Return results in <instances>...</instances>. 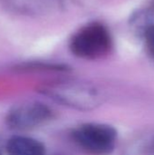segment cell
<instances>
[{"label": "cell", "instance_id": "4", "mask_svg": "<svg viewBox=\"0 0 154 155\" xmlns=\"http://www.w3.org/2000/svg\"><path fill=\"white\" fill-rule=\"evenodd\" d=\"M53 116V111L46 104L30 101L12 107L5 116V124L11 130L27 131L45 124Z\"/></svg>", "mask_w": 154, "mask_h": 155}, {"label": "cell", "instance_id": "3", "mask_svg": "<svg viewBox=\"0 0 154 155\" xmlns=\"http://www.w3.org/2000/svg\"><path fill=\"white\" fill-rule=\"evenodd\" d=\"M73 139L86 153L93 155L110 154L117 142L116 130L108 124L87 123L73 131Z\"/></svg>", "mask_w": 154, "mask_h": 155}, {"label": "cell", "instance_id": "5", "mask_svg": "<svg viewBox=\"0 0 154 155\" xmlns=\"http://www.w3.org/2000/svg\"><path fill=\"white\" fill-rule=\"evenodd\" d=\"M5 151L7 155H45V147L40 141L23 135L11 137Z\"/></svg>", "mask_w": 154, "mask_h": 155}, {"label": "cell", "instance_id": "1", "mask_svg": "<svg viewBox=\"0 0 154 155\" xmlns=\"http://www.w3.org/2000/svg\"><path fill=\"white\" fill-rule=\"evenodd\" d=\"M38 92L58 104L79 111L93 110L103 102V95L97 87L75 79L44 83L38 87Z\"/></svg>", "mask_w": 154, "mask_h": 155}, {"label": "cell", "instance_id": "6", "mask_svg": "<svg viewBox=\"0 0 154 155\" xmlns=\"http://www.w3.org/2000/svg\"><path fill=\"white\" fill-rule=\"evenodd\" d=\"M20 71H56V72H65L69 68L62 64H27L18 67Z\"/></svg>", "mask_w": 154, "mask_h": 155}, {"label": "cell", "instance_id": "7", "mask_svg": "<svg viewBox=\"0 0 154 155\" xmlns=\"http://www.w3.org/2000/svg\"><path fill=\"white\" fill-rule=\"evenodd\" d=\"M144 39L149 53L154 57V25H151L144 30Z\"/></svg>", "mask_w": 154, "mask_h": 155}, {"label": "cell", "instance_id": "8", "mask_svg": "<svg viewBox=\"0 0 154 155\" xmlns=\"http://www.w3.org/2000/svg\"><path fill=\"white\" fill-rule=\"evenodd\" d=\"M0 155H2V153H0Z\"/></svg>", "mask_w": 154, "mask_h": 155}, {"label": "cell", "instance_id": "2", "mask_svg": "<svg viewBox=\"0 0 154 155\" xmlns=\"http://www.w3.org/2000/svg\"><path fill=\"white\" fill-rule=\"evenodd\" d=\"M70 50L77 57L95 60L106 56L113 48L112 35L107 27L98 22L89 23L74 34Z\"/></svg>", "mask_w": 154, "mask_h": 155}]
</instances>
